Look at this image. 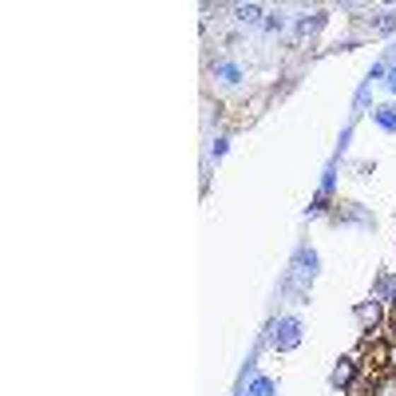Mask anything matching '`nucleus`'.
<instances>
[{
	"instance_id": "obj_1",
	"label": "nucleus",
	"mask_w": 396,
	"mask_h": 396,
	"mask_svg": "<svg viewBox=\"0 0 396 396\" xmlns=\"http://www.w3.org/2000/svg\"><path fill=\"white\" fill-rule=\"evenodd\" d=\"M297 341H301V321L286 317V321H277V325H274V345L277 349H293Z\"/></svg>"
},
{
	"instance_id": "obj_2",
	"label": "nucleus",
	"mask_w": 396,
	"mask_h": 396,
	"mask_svg": "<svg viewBox=\"0 0 396 396\" xmlns=\"http://www.w3.org/2000/svg\"><path fill=\"white\" fill-rule=\"evenodd\" d=\"M373 123L380 131H396V103H385V107L373 111Z\"/></svg>"
},
{
	"instance_id": "obj_3",
	"label": "nucleus",
	"mask_w": 396,
	"mask_h": 396,
	"mask_svg": "<svg viewBox=\"0 0 396 396\" xmlns=\"http://www.w3.org/2000/svg\"><path fill=\"white\" fill-rule=\"evenodd\" d=\"M274 380H269V376H257V380H254V385H250V392L246 396H274Z\"/></svg>"
},
{
	"instance_id": "obj_4",
	"label": "nucleus",
	"mask_w": 396,
	"mask_h": 396,
	"mask_svg": "<svg viewBox=\"0 0 396 396\" xmlns=\"http://www.w3.org/2000/svg\"><path fill=\"white\" fill-rule=\"evenodd\" d=\"M356 317H361V325H376V321H380V305H376V301H373V305H361V309H356Z\"/></svg>"
},
{
	"instance_id": "obj_5",
	"label": "nucleus",
	"mask_w": 396,
	"mask_h": 396,
	"mask_svg": "<svg viewBox=\"0 0 396 396\" xmlns=\"http://www.w3.org/2000/svg\"><path fill=\"white\" fill-rule=\"evenodd\" d=\"M349 376H353V361H341V365L333 368V385H337V388L349 385Z\"/></svg>"
},
{
	"instance_id": "obj_6",
	"label": "nucleus",
	"mask_w": 396,
	"mask_h": 396,
	"mask_svg": "<svg viewBox=\"0 0 396 396\" xmlns=\"http://www.w3.org/2000/svg\"><path fill=\"white\" fill-rule=\"evenodd\" d=\"M388 88H392V91H396V68H392V76H388Z\"/></svg>"
},
{
	"instance_id": "obj_7",
	"label": "nucleus",
	"mask_w": 396,
	"mask_h": 396,
	"mask_svg": "<svg viewBox=\"0 0 396 396\" xmlns=\"http://www.w3.org/2000/svg\"><path fill=\"white\" fill-rule=\"evenodd\" d=\"M392 317H396V305H392Z\"/></svg>"
}]
</instances>
